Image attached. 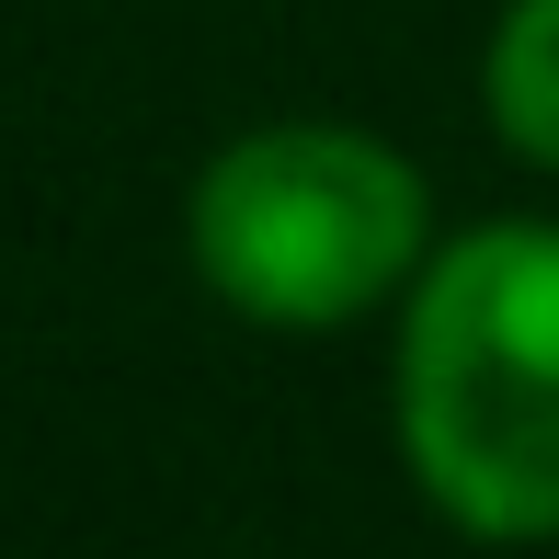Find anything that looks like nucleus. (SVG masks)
I'll return each instance as SVG.
<instances>
[{"instance_id": "nucleus-3", "label": "nucleus", "mask_w": 559, "mask_h": 559, "mask_svg": "<svg viewBox=\"0 0 559 559\" xmlns=\"http://www.w3.org/2000/svg\"><path fill=\"white\" fill-rule=\"evenodd\" d=\"M491 126L537 171H559V0H514L491 35Z\"/></svg>"}, {"instance_id": "nucleus-1", "label": "nucleus", "mask_w": 559, "mask_h": 559, "mask_svg": "<svg viewBox=\"0 0 559 559\" xmlns=\"http://www.w3.org/2000/svg\"><path fill=\"white\" fill-rule=\"evenodd\" d=\"M400 445L445 525L559 537V228H468L400 332Z\"/></svg>"}, {"instance_id": "nucleus-2", "label": "nucleus", "mask_w": 559, "mask_h": 559, "mask_svg": "<svg viewBox=\"0 0 559 559\" xmlns=\"http://www.w3.org/2000/svg\"><path fill=\"white\" fill-rule=\"evenodd\" d=\"M423 251V171L354 126H263L194 183V263L274 332L377 309Z\"/></svg>"}]
</instances>
